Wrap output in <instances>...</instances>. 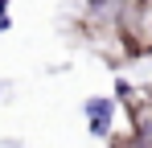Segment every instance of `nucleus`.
Segmentation results:
<instances>
[{
    "mask_svg": "<svg viewBox=\"0 0 152 148\" xmlns=\"http://www.w3.org/2000/svg\"><path fill=\"white\" fill-rule=\"evenodd\" d=\"M86 115H91V136H111V115H115L111 99H86Z\"/></svg>",
    "mask_w": 152,
    "mask_h": 148,
    "instance_id": "1",
    "label": "nucleus"
},
{
    "mask_svg": "<svg viewBox=\"0 0 152 148\" xmlns=\"http://www.w3.org/2000/svg\"><path fill=\"white\" fill-rule=\"evenodd\" d=\"M115 99H124V103H132V86H127L124 78H119V82H115Z\"/></svg>",
    "mask_w": 152,
    "mask_h": 148,
    "instance_id": "2",
    "label": "nucleus"
},
{
    "mask_svg": "<svg viewBox=\"0 0 152 148\" xmlns=\"http://www.w3.org/2000/svg\"><path fill=\"white\" fill-rule=\"evenodd\" d=\"M4 29H8V17H4V12H0V33H4Z\"/></svg>",
    "mask_w": 152,
    "mask_h": 148,
    "instance_id": "3",
    "label": "nucleus"
}]
</instances>
